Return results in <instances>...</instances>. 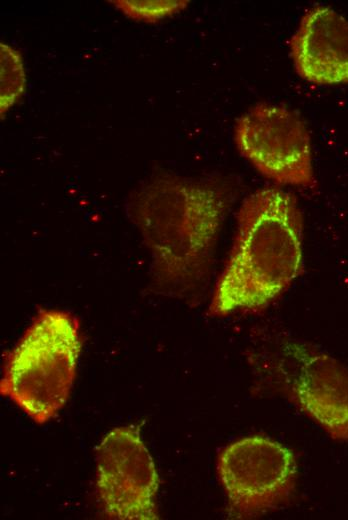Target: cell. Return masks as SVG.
Listing matches in <instances>:
<instances>
[{"label":"cell","instance_id":"obj_1","mask_svg":"<svg viewBox=\"0 0 348 520\" xmlns=\"http://www.w3.org/2000/svg\"><path fill=\"white\" fill-rule=\"evenodd\" d=\"M237 233L209 307L212 315L264 306L303 269L302 216L279 188L250 194L237 215Z\"/></svg>","mask_w":348,"mask_h":520},{"label":"cell","instance_id":"obj_2","mask_svg":"<svg viewBox=\"0 0 348 520\" xmlns=\"http://www.w3.org/2000/svg\"><path fill=\"white\" fill-rule=\"evenodd\" d=\"M227 207L226 193L208 182L166 177L142 190L134 219L157 284L185 290L206 278Z\"/></svg>","mask_w":348,"mask_h":520},{"label":"cell","instance_id":"obj_3","mask_svg":"<svg viewBox=\"0 0 348 520\" xmlns=\"http://www.w3.org/2000/svg\"><path fill=\"white\" fill-rule=\"evenodd\" d=\"M81 350L74 317L41 311L7 356L0 393L36 423L49 421L69 398Z\"/></svg>","mask_w":348,"mask_h":520},{"label":"cell","instance_id":"obj_4","mask_svg":"<svg viewBox=\"0 0 348 520\" xmlns=\"http://www.w3.org/2000/svg\"><path fill=\"white\" fill-rule=\"evenodd\" d=\"M217 471L231 515L251 518L276 508L289 497L297 465L287 447L252 436L225 447L219 455Z\"/></svg>","mask_w":348,"mask_h":520},{"label":"cell","instance_id":"obj_5","mask_svg":"<svg viewBox=\"0 0 348 520\" xmlns=\"http://www.w3.org/2000/svg\"><path fill=\"white\" fill-rule=\"evenodd\" d=\"M159 476L137 426L110 430L96 449V490L104 513L116 520L158 519Z\"/></svg>","mask_w":348,"mask_h":520},{"label":"cell","instance_id":"obj_6","mask_svg":"<svg viewBox=\"0 0 348 520\" xmlns=\"http://www.w3.org/2000/svg\"><path fill=\"white\" fill-rule=\"evenodd\" d=\"M234 137L240 153L264 176L280 184L314 185L309 131L294 112L256 105L237 119Z\"/></svg>","mask_w":348,"mask_h":520},{"label":"cell","instance_id":"obj_7","mask_svg":"<svg viewBox=\"0 0 348 520\" xmlns=\"http://www.w3.org/2000/svg\"><path fill=\"white\" fill-rule=\"evenodd\" d=\"M286 389L294 402L331 437L348 440V368L299 341L282 348Z\"/></svg>","mask_w":348,"mask_h":520},{"label":"cell","instance_id":"obj_8","mask_svg":"<svg viewBox=\"0 0 348 520\" xmlns=\"http://www.w3.org/2000/svg\"><path fill=\"white\" fill-rule=\"evenodd\" d=\"M297 73L324 85L348 83V20L328 6L317 5L301 19L291 39Z\"/></svg>","mask_w":348,"mask_h":520},{"label":"cell","instance_id":"obj_9","mask_svg":"<svg viewBox=\"0 0 348 520\" xmlns=\"http://www.w3.org/2000/svg\"><path fill=\"white\" fill-rule=\"evenodd\" d=\"M1 113L5 112L22 95L24 73L19 54L1 44Z\"/></svg>","mask_w":348,"mask_h":520},{"label":"cell","instance_id":"obj_10","mask_svg":"<svg viewBox=\"0 0 348 520\" xmlns=\"http://www.w3.org/2000/svg\"><path fill=\"white\" fill-rule=\"evenodd\" d=\"M129 18L136 21L155 22L184 9L188 1H147V0H113L109 1Z\"/></svg>","mask_w":348,"mask_h":520}]
</instances>
